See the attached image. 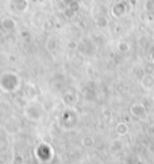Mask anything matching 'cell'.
Segmentation results:
<instances>
[{"label": "cell", "instance_id": "6da1fadb", "mask_svg": "<svg viewBox=\"0 0 154 164\" xmlns=\"http://www.w3.org/2000/svg\"><path fill=\"white\" fill-rule=\"evenodd\" d=\"M130 112H131V114L138 120H145L147 117V110H146V108H145V105H142V104H134V105L131 106Z\"/></svg>", "mask_w": 154, "mask_h": 164}, {"label": "cell", "instance_id": "7a4b0ae2", "mask_svg": "<svg viewBox=\"0 0 154 164\" xmlns=\"http://www.w3.org/2000/svg\"><path fill=\"white\" fill-rule=\"evenodd\" d=\"M141 86L145 90H151L154 88V75L153 74H143L141 78Z\"/></svg>", "mask_w": 154, "mask_h": 164}, {"label": "cell", "instance_id": "3957f363", "mask_svg": "<svg viewBox=\"0 0 154 164\" xmlns=\"http://www.w3.org/2000/svg\"><path fill=\"white\" fill-rule=\"evenodd\" d=\"M116 132H118L121 136L126 135V133L128 132V125H127V124H125V123L118 124V125H116Z\"/></svg>", "mask_w": 154, "mask_h": 164}, {"label": "cell", "instance_id": "277c9868", "mask_svg": "<svg viewBox=\"0 0 154 164\" xmlns=\"http://www.w3.org/2000/svg\"><path fill=\"white\" fill-rule=\"evenodd\" d=\"M119 49H121L122 51H127L128 50V46L126 45V43H121V45H119Z\"/></svg>", "mask_w": 154, "mask_h": 164}]
</instances>
